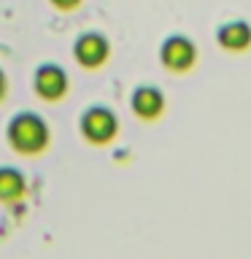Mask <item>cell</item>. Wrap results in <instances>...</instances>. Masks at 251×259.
I'll return each mask as SVG.
<instances>
[{
    "mask_svg": "<svg viewBox=\"0 0 251 259\" xmlns=\"http://www.w3.org/2000/svg\"><path fill=\"white\" fill-rule=\"evenodd\" d=\"M8 141L14 149L24 154H35L49 143V127L38 113H16L8 124Z\"/></svg>",
    "mask_w": 251,
    "mask_h": 259,
    "instance_id": "6da1fadb",
    "label": "cell"
},
{
    "mask_svg": "<svg viewBox=\"0 0 251 259\" xmlns=\"http://www.w3.org/2000/svg\"><path fill=\"white\" fill-rule=\"evenodd\" d=\"M81 133H84L92 143H105L111 141L113 133H116V116L103 108V105H95L89 108L84 116H81Z\"/></svg>",
    "mask_w": 251,
    "mask_h": 259,
    "instance_id": "7a4b0ae2",
    "label": "cell"
},
{
    "mask_svg": "<svg viewBox=\"0 0 251 259\" xmlns=\"http://www.w3.org/2000/svg\"><path fill=\"white\" fill-rule=\"evenodd\" d=\"M194 57H197V49H194V44L184 35H170L159 49V60L165 62L170 70H186L194 62Z\"/></svg>",
    "mask_w": 251,
    "mask_h": 259,
    "instance_id": "3957f363",
    "label": "cell"
},
{
    "mask_svg": "<svg viewBox=\"0 0 251 259\" xmlns=\"http://www.w3.org/2000/svg\"><path fill=\"white\" fill-rule=\"evenodd\" d=\"M68 89V76L60 65H40L35 70V92L46 100H57Z\"/></svg>",
    "mask_w": 251,
    "mask_h": 259,
    "instance_id": "277c9868",
    "label": "cell"
},
{
    "mask_svg": "<svg viewBox=\"0 0 251 259\" xmlns=\"http://www.w3.org/2000/svg\"><path fill=\"white\" fill-rule=\"evenodd\" d=\"M73 54H76V60L81 65H87V68H97L105 57H108V40H105L100 32H84L76 46H73Z\"/></svg>",
    "mask_w": 251,
    "mask_h": 259,
    "instance_id": "5b68a950",
    "label": "cell"
},
{
    "mask_svg": "<svg viewBox=\"0 0 251 259\" xmlns=\"http://www.w3.org/2000/svg\"><path fill=\"white\" fill-rule=\"evenodd\" d=\"M162 105H165V97H162L157 87H138L133 92V111L143 119L159 116Z\"/></svg>",
    "mask_w": 251,
    "mask_h": 259,
    "instance_id": "8992f818",
    "label": "cell"
},
{
    "mask_svg": "<svg viewBox=\"0 0 251 259\" xmlns=\"http://www.w3.org/2000/svg\"><path fill=\"white\" fill-rule=\"evenodd\" d=\"M219 44L224 49H230V52H238V49H246L251 44V27L243 19H232L219 27Z\"/></svg>",
    "mask_w": 251,
    "mask_h": 259,
    "instance_id": "52a82bcc",
    "label": "cell"
},
{
    "mask_svg": "<svg viewBox=\"0 0 251 259\" xmlns=\"http://www.w3.org/2000/svg\"><path fill=\"white\" fill-rule=\"evenodd\" d=\"M24 194V176L14 167H0V200H19Z\"/></svg>",
    "mask_w": 251,
    "mask_h": 259,
    "instance_id": "ba28073f",
    "label": "cell"
},
{
    "mask_svg": "<svg viewBox=\"0 0 251 259\" xmlns=\"http://www.w3.org/2000/svg\"><path fill=\"white\" fill-rule=\"evenodd\" d=\"M52 3H54L57 8H76L78 0H52Z\"/></svg>",
    "mask_w": 251,
    "mask_h": 259,
    "instance_id": "9c48e42d",
    "label": "cell"
},
{
    "mask_svg": "<svg viewBox=\"0 0 251 259\" xmlns=\"http://www.w3.org/2000/svg\"><path fill=\"white\" fill-rule=\"evenodd\" d=\"M3 92H6V76L0 73V97H3Z\"/></svg>",
    "mask_w": 251,
    "mask_h": 259,
    "instance_id": "30bf717a",
    "label": "cell"
}]
</instances>
